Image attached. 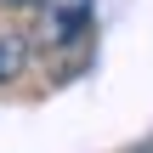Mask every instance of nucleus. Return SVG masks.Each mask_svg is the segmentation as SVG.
<instances>
[{
	"mask_svg": "<svg viewBox=\"0 0 153 153\" xmlns=\"http://www.w3.org/2000/svg\"><path fill=\"white\" fill-rule=\"evenodd\" d=\"M97 17V0H45L40 6V40L45 45H74Z\"/></svg>",
	"mask_w": 153,
	"mask_h": 153,
	"instance_id": "obj_1",
	"label": "nucleus"
},
{
	"mask_svg": "<svg viewBox=\"0 0 153 153\" xmlns=\"http://www.w3.org/2000/svg\"><path fill=\"white\" fill-rule=\"evenodd\" d=\"M23 62H28V45H23L17 34H0V85H6V79H17V74H23Z\"/></svg>",
	"mask_w": 153,
	"mask_h": 153,
	"instance_id": "obj_2",
	"label": "nucleus"
},
{
	"mask_svg": "<svg viewBox=\"0 0 153 153\" xmlns=\"http://www.w3.org/2000/svg\"><path fill=\"white\" fill-rule=\"evenodd\" d=\"M0 6H45V0H0Z\"/></svg>",
	"mask_w": 153,
	"mask_h": 153,
	"instance_id": "obj_3",
	"label": "nucleus"
},
{
	"mask_svg": "<svg viewBox=\"0 0 153 153\" xmlns=\"http://www.w3.org/2000/svg\"><path fill=\"white\" fill-rule=\"evenodd\" d=\"M142 153H153V148H142Z\"/></svg>",
	"mask_w": 153,
	"mask_h": 153,
	"instance_id": "obj_4",
	"label": "nucleus"
}]
</instances>
